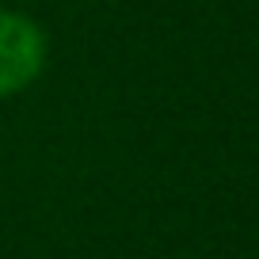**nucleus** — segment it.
Wrapping results in <instances>:
<instances>
[{"label":"nucleus","instance_id":"f257e3e1","mask_svg":"<svg viewBox=\"0 0 259 259\" xmlns=\"http://www.w3.org/2000/svg\"><path fill=\"white\" fill-rule=\"evenodd\" d=\"M46 69V34L23 12L0 8V99L27 92Z\"/></svg>","mask_w":259,"mask_h":259}]
</instances>
